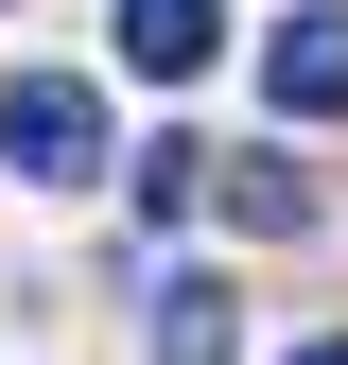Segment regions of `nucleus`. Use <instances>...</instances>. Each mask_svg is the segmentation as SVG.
Wrapping results in <instances>:
<instances>
[{"label":"nucleus","instance_id":"20e7f679","mask_svg":"<svg viewBox=\"0 0 348 365\" xmlns=\"http://www.w3.org/2000/svg\"><path fill=\"white\" fill-rule=\"evenodd\" d=\"M157 365H244V296L227 279H157Z\"/></svg>","mask_w":348,"mask_h":365},{"label":"nucleus","instance_id":"423d86ee","mask_svg":"<svg viewBox=\"0 0 348 365\" xmlns=\"http://www.w3.org/2000/svg\"><path fill=\"white\" fill-rule=\"evenodd\" d=\"M174 209H209V140H140V226H174Z\"/></svg>","mask_w":348,"mask_h":365},{"label":"nucleus","instance_id":"f257e3e1","mask_svg":"<svg viewBox=\"0 0 348 365\" xmlns=\"http://www.w3.org/2000/svg\"><path fill=\"white\" fill-rule=\"evenodd\" d=\"M0 174L87 192V174H105V87H87V70H18V87H0Z\"/></svg>","mask_w":348,"mask_h":365},{"label":"nucleus","instance_id":"f03ea898","mask_svg":"<svg viewBox=\"0 0 348 365\" xmlns=\"http://www.w3.org/2000/svg\"><path fill=\"white\" fill-rule=\"evenodd\" d=\"M261 87H279V122H348V18H279Z\"/></svg>","mask_w":348,"mask_h":365},{"label":"nucleus","instance_id":"7ed1b4c3","mask_svg":"<svg viewBox=\"0 0 348 365\" xmlns=\"http://www.w3.org/2000/svg\"><path fill=\"white\" fill-rule=\"evenodd\" d=\"M209 53H227V0H122V70H157V87H192Z\"/></svg>","mask_w":348,"mask_h":365},{"label":"nucleus","instance_id":"0eeeda50","mask_svg":"<svg viewBox=\"0 0 348 365\" xmlns=\"http://www.w3.org/2000/svg\"><path fill=\"white\" fill-rule=\"evenodd\" d=\"M296 365H348V331H331V348H296Z\"/></svg>","mask_w":348,"mask_h":365},{"label":"nucleus","instance_id":"39448f33","mask_svg":"<svg viewBox=\"0 0 348 365\" xmlns=\"http://www.w3.org/2000/svg\"><path fill=\"white\" fill-rule=\"evenodd\" d=\"M209 192H227V226H314V174L296 157H209Z\"/></svg>","mask_w":348,"mask_h":365}]
</instances>
